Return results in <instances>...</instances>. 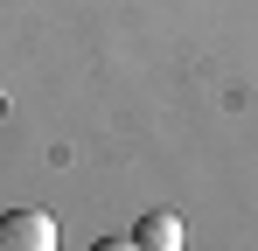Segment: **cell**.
Masks as SVG:
<instances>
[{"label":"cell","mask_w":258,"mask_h":251,"mask_svg":"<svg viewBox=\"0 0 258 251\" xmlns=\"http://www.w3.org/2000/svg\"><path fill=\"white\" fill-rule=\"evenodd\" d=\"M133 244H147V251H181V216H174V209H147V216L133 223Z\"/></svg>","instance_id":"2"},{"label":"cell","mask_w":258,"mask_h":251,"mask_svg":"<svg viewBox=\"0 0 258 251\" xmlns=\"http://www.w3.org/2000/svg\"><path fill=\"white\" fill-rule=\"evenodd\" d=\"M0 251H56V216H42V209H7V216H0Z\"/></svg>","instance_id":"1"}]
</instances>
